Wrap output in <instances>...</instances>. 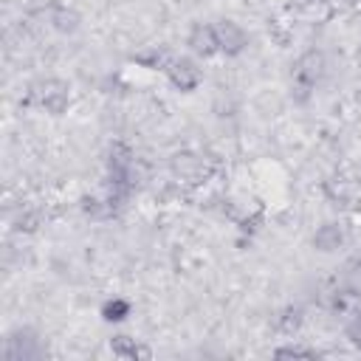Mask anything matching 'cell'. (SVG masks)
Segmentation results:
<instances>
[{
    "mask_svg": "<svg viewBox=\"0 0 361 361\" xmlns=\"http://www.w3.org/2000/svg\"><path fill=\"white\" fill-rule=\"evenodd\" d=\"M189 48L200 56H212L217 48V31L214 25H206V23H195L192 31H189Z\"/></svg>",
    "mask_w": 361,
    "mask_h": 361,
    "instance_id": "cell-2",
    "label": "cell"
},
{
    "mask_svg": "<svg viewBox=\"0 0 361 361\" xmlns=\"http://www.w3.org/2000/svg\"><path fill=\"white\" fill-rule=\"evenodd\" d=\"M110 347H113V353L116 355H124V358H135L141 350L133 344V338L130 336H116L113 341H110Z\"/></svg>",
    "mask_w": 361,
    "mask_h": 361,
    "instance_id": "cell-7",
    "label": "cell"
},
{
    "mask_svg": "<svg viewBox=\"0 0 361 361\" xmlns=\"http://www.w3.org/2000/svg\"><path fill=\"white\" fill-rule=\"evenodd\" d=\"M214 31H217V48H220L223 54H228V56L240 54V51L245 48V42H248L243 25L234 23V20H223V23H217Z\"/></svg>",
    "mask_w": 361,
    "mask_h": 361,
    "instance_id": "cell-1",
    "label": "cell"
},
{
    "mask_svg": "<svg viewBox=\"0 0 361 361\" xmlns=\"http://www.w3.org/2000/svg\"><path fill=\"white\" fill-rule=\"evenodd\" d=\"M313 353L310 350H299V347H285V350H276V358H310Z\"/></svg>",
    "mask_w": 361,
    "mask_h": 361,
    "instance_id": "cell-9",
    "label": "cell"
},
{
    "mask_svg": "<svg viewBox=\"0 0 361 361\" xmlns=\"http://www.w3.org/2000/svg\"><path fill=\"white\" fill-rule=\"evenodd\" d=\"M347 336H350V341L361 350V313H355V316L350 319V324H347Z\"/></svg>",
    "mask_w": 361,
    "mask_h": 361,
    "instance_id": "cell-8",
    "label": "cell"
},
{
    "mask_svg": "<svg viewBox=\"0 0 361 361\" xmlns=\"http://www.w3.org/2000/svg\"><path fill=\"white\" fill-rule=\"evenodd\" d=\"M42 104H45L51 113H62L65 104H68V90H65V85H56V90L42 93Z\"/></svg>",
    "mask_w": 361,
    "mask_h": 361,
    "instance_id": "cell-5",
    "label": "cell"
},
{
    "mask_svg": "<svg viewBox=\"0 0 361 361\" xmlns=\"http://www.w3.org/2000/svg\"><path fill=\"white\" fill-rule=\"evenodd\" d=\"M169 82L175 85V87H180V90H192V87H197V82H200V68L192 62V59H175L172 65H169Z\"/></svg>",
    "mask_w": 361,
    "mask_h": 361,
    "instance_id": "cell-3",
    "label": "cell"
},
{
    "mask_svg": "<svg viewBox=\"0 0 361 361\" xmlns=\"http://www.w3.org/2000/svg\"><path fill=\"white\" fill-rule=\"evenodd\" d=\"M127 313H130V305H127L124 299H113V302H107V305L102 307V316H104L107 322H121Z\"/></svg>",
    "mask_w": 361,
    "mask_h": 361,
    "instance_id": "cell-6",
    "label": "cell"
},
{
    "mask_svg": "<svg viewBox=\"0 0 361 361\" xmlns=\"http://www.w3.org/2000/svg\"><path fill=\"white\" fill-rule=\"evenodd\" d=\"M341 240H344V234H341V228H338L336 223H324V226L316 231V237H313V243H316L319 251H333V248L341 245Z\"/></svg>",
    "mask_w": 361,
    "mask_h": 361,
    "instance_id": "cell-4",
    "label": "cell"
}]
</instances>
